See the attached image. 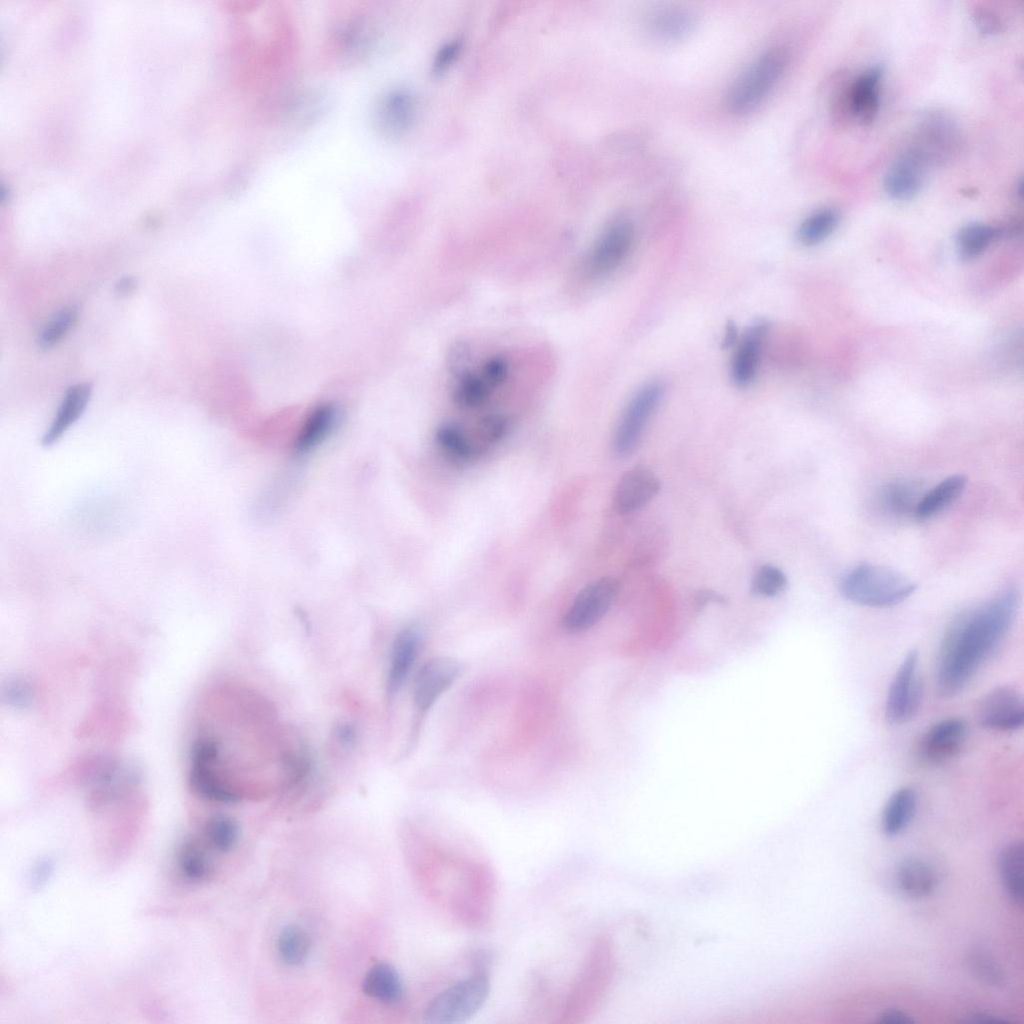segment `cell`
<instances>
[{"mask_svg": "<svg viewBox=\"0 0 1024 1024\" xmlns=\"http://www.w3.org/2000/svg\"><path fill=\"white\" fill-rule=\"evenodd\" d=\"M4 696L11 706L26 708L32 702L33 692L30 685L23 680H14L6 686Z\"/></svg>", "mask_w": 1024, "mask_h": 1024, "instance_id": "cell-41", "label": "cell"}, {"mask_svg": "<svg viewBox=\"0 0 1024 1024\" xmlns=\"http://www.w3.org/2000/svg\"><path fill=\"white\" fill-rule=\"evenodd\" d=\"M916 590V584L891 568L862 564L849 571L841 582L846 599L862 606L885 608L898 605Z\"/></svg>", "mask_w": 1024, "mask_h": 1024, "instance_id": "cell-2", "label": "cell"}, {"mask_svg": "<svg viewBox=\"0 0 1024 1024\" xmlns=\"http://www.w3.org/2000/svg\"><path fill=\"white\" fill-rule=\"evenodd\" d=\"M461 45L458 41H450L440 47L433 62V71L436 74L445 72L454 63L460 53Z\"/></svg>", "mask_w": 1024, "mask_h": 1024, "instance_id": "cell-42", "label": "cell"}, {"mask_svg": "<svg viewBox=\"0 0 1024 1024\" xmlns=\"http://www.w3.org/2000/svg\"><path fill=\"white\" fill-rule=\"evenodd\" d=\"M838 220V214L832 209H822L814 212L799 226V241L805 246H812L822 242L835 230Z\"/></svg>", "mask_w": 1024, "mask_h": 1024, "instance_id": "cell-32", "label": "cell"}, {"mask_svg": "<svg viewBox=\"0 0 1024 1024\" xmlns=\"http://www.w3.org/2000/svg\"><path fill=\"white\" fill-rule=\"evenodd\" d=\"M877 1022L884 1024H909L913 1020L901 1010L889 1009L879 1015Z\"/></svg>", "mask_w": 1024, "mask_h": 1024, "instance_id": "cell-44", "label": "cell"}, {"mask_svg": "<svg viewBox=\"0 0 1024 1024\" xmlns=\"http://www.w3.org/2000/svg\"><path fill=\"white\" fill-rule=\"evenodd\" d=\"M967 738L966 723L956 717L930 726L917 744V756L925 764H943L959 754Z\"/></svg>", "mask_w": 1024, "mask_h": 1024, "instance_id": "cell-13", "label": "cell"}, {"mask_svg": "<svg viewBox=\"0 0 1024 1024\" xmlns=\"http://www.w3.org/2000/svg\"><path fill=\"white\" fill-rule=\"evenodd\" d=\"M926 165L910 150L898 158L885 172L883 188L896 200H909L920 191Z\"/></svg>", "mask_w": 1024, "mask_h": 1024, "instance_id": "cell-16", "label": "cell"}, {"mask_svg": "<svg viewBox=\"0 0 1024 1024\" xmlns=\"http://www.w3.org/2000/svg\"><path fill=\"white\" fill-rule=\"evenodd\" d=\"M919 654L911 649L899 665L888 689L885 703V719L891 725L910 721L918 712L923 684L917 675Z\"/></svg>", "mask_w": 1024, "mask_h": 1024, "instance_id": "cell-7", "label": "cell"}, {"mask_svg": "<svg viewBox=\"0 0 1024 1024\" xmlns=\"http://www.w3.org/2000/svg\"><path fill=\"white\" fill-rule=\"evenodd\" d=\"M999 230L983 223L963 226L956 237L957 252L961 259L972 260L983 254L998 237Z\"/></svg>", "mask_w": 1024, "mask_h": 1024, "instance_id": "cell-28", "label": "cell"}, {"mask_svg": "<svg viewBox=\"0 0 1024 1024\" xmlns=\"http://www.w3.org/2000/svg\"><path fill=\"white\" fill-rule=\"evenodd\" d=\"M435 438L439 447L456 460L466 461L478 455L473 441L456 425H441L436 431Z\"/></svg>", "mask_w": 1024, "mask_h": 1024, "instance_id": "cell-31", "label": "cell"}, {"mask_svg": "<svg viewBox=\"0 0 1024 1024\" xmlns=\"http://www.w3.org/2000/svg\"><path fill=\"white\" fill-rule=\"evenodd\" d=\"M1019 595L1007 588L958 616L939 647L936 686L943 697L960 693L998 650L1012 628Z\"/></svg>", "mask_w": 1024, "mask_h": 1024, "instance_id": "cell-1", "label": "cell"}, {"mask_svg": "<svg viewBox=\"0 0 1024 1024\" xmlns=\"http://www.w3.org/2000/svg\"><path fill=\"white\" fill-rule=\"evenodd\" d=\"M338 411L332 404L317 406L306 418L294 443V452L304 455L318 446L334 429Z\"/></svg>", "mask_w": 1024, "mask_h": 1024, "instance_id": "cell-23", "label": "cell"}, {"mask_svg": "<svg viewBox=\"0 0 1024 1024\" xmlns=\"http://www.w3.org/2000/svg\"><path fill=\"white\" fill-rule=\"evenodd\" d=\"M917 796L910 787L896 790L888 799L882 815V828L887 836H896L911 822L916 812Z\"/></svg>", "mask_w": 1024, "mask_h": 1024, "instance_id": "cell-26", "label": "cell"}, {"mask_svg": "<svg viewBox=\"0 0 1024 1024\" xmlns=\"http://www.w3.org/2000/svg\"><path fill=\"white\" fill-rule=\"evenodd\" d=\"M179 866L190 880L205 879L210 873V864L202 848L195 842H186L179 852Z\"/></svg>", "mask_w": 1024, "mask_h": 1024, "instance_id": "cell-36", "label": "cell"}, {"mask_svg": "<svg viewBox=\"0 0 1024 1024\" xmlns=\"http://www.w3.org/2000/svg\"><path fill=\"white\" fill-rule=\"evenodd\" d=\"M137 280L134 277L126 276L121 278L115 285V293L119 296H126L134 291Z\"/></svg>", "mask_w": 1024, "mask_h": 1024, "instance_id": "cell-45", "label": "cell"}, {"mask_svg": "<svg viewBox=\"0 0 1024 1024\" xmlns=\"http://www.w3.org/2000/svg\"><path fill=\"white\" fill-rule=\"evenodd\" d=\"M967 480L961 474L944 478L932 489L923 493L914 512L919 521L931 519L950 507L965 490Z\"/></svg>", "mask_w": 1024, "mask_h": 1024, "instance_id": "cell-22", "label": "cell"}, {"mask_svg": "<svg viewBox=\"0 0 1024 1024\" xmlns=\"http://www.w3.org/2000/svg\"><path fill=\"white\" fill-rule=\"evenodd\" d=\"M958 144V130L954 121L944 112L929 110L921 115L916 125L910 151L927 166L948 161Z\"/></svg>", "mask_w": 1024, "mask_h": 1024, "instance_id": "cell-6", "label": "cell"}, {"mask_svg": "<svg viewBox=\"0 0 1024 1024\" xmlns=\"http://www.w3.org/2000/svg\"><path fill=\"white\" fill-rule=\"evenodd\" d=\"M662 397V387L650 383L639 390L624 409L613 437V450L626 457L638 447L643 430Z\"/></svg>", "mask_w": 1024, "mask_h": 1024, "instance_id": "cell-10", "label": "cell"}, {"mask_svg": "<svg viewBox=\"0 0 1024 1024\" xmlns=\"http://www.w3.org/2000/svg\"><path fill=\"white\" fill-rule=\"evenodd\" d=\"M413 102L411 97L405 93L391 95L383 108V118L391 129L401 130L406 128L412 118Z\"/></svg>", "mask_w": 1024, "mask_h": 1024, "instance_id": "cell-37", "label": "cell"}, {"mask_svg": "<svg viewBox=\"0 0 1024 1024\" xmlns=\"http://www.w3.org/2000/svg\"><path fill=\"white\" fill-rule=\"evenodd\" d=\"M975 22L984 33H995L1001 30V21L989 10L980 9L975 13Z\"/></svg>", "mask_w": 1024, "mask_h": 1024, "instance_id": "cell-43", "label": "cell"}, {"mask_svg": "<svg viewBox=\"0 0 1024 1024\" xmlns=\"http://www.w3.org/2000/svg\"><path fill=\"white\" fill-rule=\"evenodd\" d=\"M362 989L366 995L384 1003H395L403 995V985L397 971L390 965H374L366 973Z\"/></svg>", "mask_w": 1024, "mask_h": 1024, "instance_id": "cell-27", "label": "cell"}, {"mask_svg": "<svg viewBox=\"0 0 1024 1024\" xmlns=\"http://www.w3.org/2000/svg\"><path fill=\"white\" fill-rule=\"evenodd\" d=\"M897 883L909 898L922 899L929 896L936 886L932 868L919 858L904 859L897 869Z\"/></svg>", "mask_w": 1024, "mask_h": 1024, "instance_id": "cell-25", "label": "cell"}, {"mask_svg": "<svg viewBox=\"0 0 1024 1024\" xmlns=\"http://www.w3.org/2000/svg\"><path fill=\"white\" fill-rule=\"evenodd\" d=\"M461 673V665L450 657L428 660L418 671L414 683V703L420 711H427L454 683Z\"/></svg>", "mask_w": 1024, "mask_h": 1024, "instance_id": "cell-14", "label": "cell"}, {"mask_svg": "<svg viewBox=\"0 0 1024 1024\" xmlns=\"http://www.w3.org/2000/svg\"><path fill=\"white\" fill-rule=\"evenodd\" d=\"M789 62L787 50L780 46L762 52L729 87L725 103L732 114L744 115L757 108L777 84Z\"/></svg>", "mask_w": 1024, "mask_h": 1024, "instance_id": "cell-3", "label": "cell"}, {"mask_svg": "<svg viewBox=\"0 0 1024 1024\" xmlns=\"http://www.w3.org/2000/svg\"><path fill=\"white\" fill-rule=\"evenodd\" d=\"M970 967L974 975L982 982L991 986H1000L1003 973L996 961L983 951H975L969 957Z\"/></svg>", "mask_w": 1024, "mask_h": 1024, "instance_id": "cell-39", "label": "cell"}, {"mask_svg": "<svg viewBox=\"0 0 1024 1024\" xmlns=\"http://www.w3.org/2000/svg\"><path fill=\"white\" fill-rule=\"evenodd\" d=\"M786 584L785 574L779 568L764 565L753 577L752 591L760 596L772 597L782 592Z\"/></svg>", "mask_w": 1024, "mask_h": 1024, "instance_id": "cell-38", "label": "cell"}, {"mask_svg": "<svg viewBox=\"0 0 1024 1024\" xmlns=\"http://www.w3.org/2000/svg\"><path fill=\"white\" fill-rule=\"evenodd\" d=\"M205 834L215 849L227 852L235 846L239 830L232 818L218 815L208 820L205 826Z\"/></svg>", "mask_w": 1024, "mask_h": 1024, "instance_id": "cell-34", "label": "cell"}, {"mask_svg": "<svg viewBox=\"0 0 1024 1024\" xmlns=\"http://www.w3.org/2000/svg\"><path fill=\"white\" fill-rule=\"evenodd\" d=\"M77 315L75 307L60 310L40 332L37 339L39 347L48 349L60 342L75 324Z\"/></svg>", "mask_w": 1024, "mask_h": 1024, "instance_id": "cell-35", "label": "cell"}, {"mask_svg": "<svg viewBox=\"0 0 1024 1024\" xmlns=\"http://www.w3.org/2000/svg\"><path fill=\"white\" fill-rule=\"evenodd\" d=\"M658 478L647 468L634 467L618 482L613 505L619 513H629L650 502L659 492Z\"/></svg>", "mask_w": 1024, "mask_h": 1024, "instance_id": "cell-15", "label": "cell"}, {"mask_svg": "<svg viewBox=\"0 0 1024 1024\" xmlns=\"http://www.w3.org/2000/svg\"><path fill=\"white\" fill-rule=\"evenodd\" d=\"M91 392L92 385L88 382L78 383L67 389L51 425L42 437L44 447L54 445L79 419L86 409Z\"/></svg>", "mask_w": 1024, "mask_h": 1024, "instance_id": "cell-20", "label": "cell"}, {"mask_svg": "<svg viewBox=\"0 0 1024 1024\" xmlns=\"http://www.w3.org/2000/svg\"><path fill=\"white\" fill-rule=\"evenodd\" d=\"M338 739L345 746H350L355 741L356 732L354 727L349 723H344L338 727L337 730Z\"/></svg>", "mask_w": 1024, "mask_h": 1024, "instance_id": "cell-46", "label": "cell"}, {"mask_svg": "<svg viewBox=\"0 0 1024 1024\" xmlns=\"http://www.w3.org/2000/svg\"><path fill=\"white\" fill-rule=\"evenodd\" d=\"M737 339V329L733 323H729L726 327V333L723 339V347H731Z\"/></svg>", "mask_w": 1024, "mask_h": 1024, "instance_id": "cell-47", "label": "cell"}, {"mask_svg": "<svg viewBox=\"0 0 1024 1024\" xmlns=\"http://www.w3.org/2000/svg\"><path fill=\"white\" fill-rule=\"evenodd\" d=\"M976 719L985 729L998 732L1017 731L1024 724V703L1021 693L1011 686H998L978 701Z\"/></svg>", "mask_w": 1024, "mask_h": 1024, "instance_id": "cell-12", "label": "cell"}, {"mask_svg": "<svg viewBox=\"0 0 1024 1024\" xmlns=\"http://www.w3.org/2000/svg\"><path fill=\"white\" fill-rule=\"evenodd\" d=\"M693 16L684 10L668 9L655 15L649 21L650 30L663 39H679L691 32Z\"/></svg>", "mask_w": 1024, "mask_h": 1024, "instance_id": "cell-29", "label": "cell"}, {"mask_svg": "<svg viewBox=\"0 0 1024 1024\" xmlns=\"http://www.w3.org/2000/svg\"><path fill=\"white\" fill-rule=\"evenodd\" d=\"M634 227L627 218L613 220L587 253L584 271L591 277L605 276L621 265L631 250Z\"/></svg>", "mask_w": 1024, "mask_h": 1024, "instance_id": "cell-11", "label": "cell"}, {"mask_svg": "<svg viewBox=\"0 0 1024 1024\" xmlns=\"http://www.w3.org/2000/svg\"><path fill=\"white\" fill-rule=\"evenodd\" d=\"M882 75V65L870 67L854 80L848 91V109L863 125L870 124L877 116Z\"/></svg>", "mask_w": 1024, "mask_h": 1024, "instance_id": "cell-17", "label": "cell"}, {"mask_svg": "<svg viewBox=\"0 0 1024 1024\" xmlns=\"http://www.w3.org/2000/svg\"><path fill=\"white\" fill-rule=\"evenodd\" d=\"M509 428L508 419L501 414H489L481 419L478 427L482 447L501 440Z\"/></svg>", "mask_w": 1024, "mask_h": 1024, "instance_id": "cell-40", "label": "cell"}, {"mask_svg": "<svg viewBox=\"0 0 1024 1024\" xmlns=\"http://www.w3.org/2000/svg\"><path fill=\"white\" fill-rule=\"evenodd\" d=\"M219 748L211 738L197 739L191 748L189 783L193 791L207 800L234 803L239 794L222 780L214 769Z\"/></svg>", "mask_w": 1024, "mask_h": 1024, "instance_id": "cell-9", "label": "cell"}, {"mask_svg": "<svg viewBox=\"0 0 1024 1024\" xmlns=\"http://www.w3.org/2000/svg\"><path fill=\"white\" fill-rule=\"evenodd\" d=\"M420 640V630L415 625L403 628L396 635L386 682L387 693L390 696L395 695L405 683L417 657Z\"/></svg>", "mask_w": 1024, "mask_h": 1024, "instance_id": "cell-18", "label": "cell"}, {"mask_svg": "<svg viewBox=\"0 0 1024 1024\" xmlns=\"http://www.w3.org/2000/svg\"><path fill=\"white\" fill-rule=\"evenodd\" d=\"M490 982L487 974L478 971L436 995L424 1012L431 1024H456L474 1016L487 1001Z\"/></svg>", "mask_w": 1024, "mask_h": 1024, "instance_id": "cell-4", "label": "cell"}, {"mask_svg": "<svg viewBox=\"0 0 1024 1024\" xmlns=\"http://www.w3.org/2000/svg\"><path fill=\"white\" fill-rule=\"evenodd\" d=\"M923 493H920L919 486L908 481H899L889 484L882 492V502L887 510L897 515H907L915 512L917 504Z\"/></svg>", "mask_w": 1024, "mask_h": 1024, "instance_id": "cell-30", "label": "cell"}, {"mask_svg": "<svg viewBox=\"0 0 1024 1024\" xmlns=\"http://www.w3.org/2000/svg\"><path fill=\"white\" fill-rule=\"evenodd\" d=\"M619 591L612 577H602L583 587L565 613L562 625L569 633H579L597 624L608 612Z\"/></svg>", "mask_w": 1024, "mask_h": 1024, "instance_id": "cell-8", "label": "cell"}, {"mask_svg": "<svg viewBox=\"0 0 1024 1024\" xmlns=\"http://www.w3.org/2000/svg\"><path fill=\"white\" fill-rule=\"evenodd\" d=\"M767 330L766 322H757L743 337L731 368L732 379L737 386L744 387L753 379L759 361L761 344Z\"/></svg>", "mask_w": 1024, "mask_h": 1024, "instance_id": "cell-21", "label": "cell"}, {"mask_svg": "<svg viewBox=\"0 0 1024 1024\" xmlns=\"http://www.w3.org/2000/svg\"><path fill=\"white\" fill-rule=\"evenodd\" d=\"M611 966L609 945L600 941L591 952L586 967L567 998L563 1021H577L578 1017L586 1016L597 1006L609 983Z\"/></svg>", "mask_w": 1024, "mask_h": 1024, "instance_id": "cell-5", "label": "cell"}, {"mask_svg": "<svg viewBox=\"0 0 1024 1024\" xmlns=\"http://www.w3.org/2000/svg\"><path fill=\"white\" fill-rule=\"evenodd\" d=\"M500 386L502 384L481 363L475 370L462 369L457 373L452 399L461 408H476L486 403Z\"/></svg>", "mask_w": 1024, "mask_h": 1024, "instance_id": "cell-19", "label": "cell"}, {"mask_svg": "<svg viewBox=\"0 0 1024 1024\" xmlns=\"http://www.w3.org/2000/svg\"><path fill=\"white\" fill-rule=\"evenodd\" d=\"M998 868L1004 890L1010 900L1022 905L1024 899V848L1014 842L1002 850Z\"/></svg>", "mask_w": 1024, "mask_h": 1024, "instance_id": "cell-24", "label": "cell"}, {"mask_svg": "<svg viewBox=\"0 0 1024 1024\" xmlns=\"http://www.w3.org/2000/svg\"><path fill=\"white\" fill-rule=\"evenodd\" d=\"M310 942L307 934L296 926L286 927L277 940V949L281 959L288 965H299L309 952Z\"/></svg>", "mask_w": 1024, "mask_h": 1024, "instance_id": "cell-33", "label": "cell"}]
</instances>
